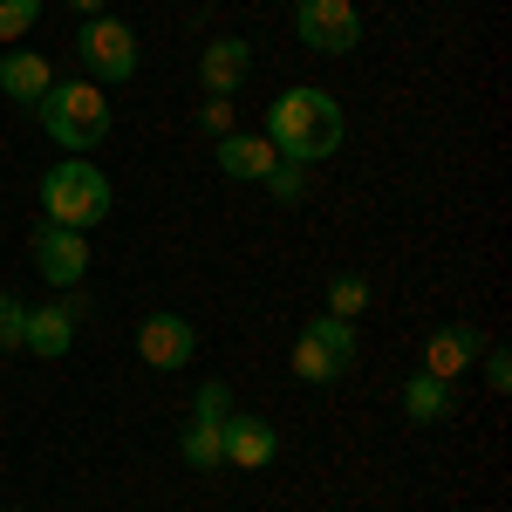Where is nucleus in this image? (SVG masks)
Returning a JSON list of instances; mask_svg holds the SVG:
<instances>
[{
	"label": "nucleus",
	"instance_id": "f257e3e1",
	"mask_svg": "<svg viewBox=\"0 0 512 512\" xmlns=\"http://www.w3.org/2000/svg\"><path fill=\"white\" fill-rule=\"evenodd\" d=\"M260 137L274 144L287 164H321L342 151V137H349V117H342V103L315 89V82H294V89H280L274 103H267V117H260Z\"/></svg>",
	"mask_w": 512,
	"mask_h": 512
},
{
	"label": "nucleus",
	"instance_id": "f03ea898",
	"mask_svg": "<svg viewBox=\"0 0 512 512\" xmlns=\"http://www.w3.org/2000/svg\"><path fill=\"white\" fill-rule=\"evenodd\" d=\"M110 212H117V192H110V178L89 158H62V164L41 171V219H48V226L96 233Z\"/></svg>",
	"mask_w": 512,
	"mask_h": 512
},
{
	"label": "nucleus",
	"instance_id": "7ed1b4c3",
	"mask_svg": "<svg viewBox=\"0 0 512 512\" xmlns=\"http://www.w3.org/2000/svg\"><path fill=\"white\" fill-rule=\"evenodd\" d=\"M35 117H41V130H48L69 158H89V151L110 137V96H103L89 76H82V82H55V89L35 103Z\"/></svg>",
	"mask_w": 512,
	"mask_h": 512
},
{
	"label": "nucleus",
	"instance_id": "20e7f679",
	"mask_svg": "<svg viewBox=\"0 0 512 512\" xmlns=\"http://www.w3.org/2000/svg\"><path fill=\"white\" fill-rule=\"evenodd\" d=\"M349 369H355V321L315 315L301 328V342H294V376L315 383V390H328V383H342Z\"/></svg>",
	"mask_w": 512,
	"mask_h": 512
},
{
	"label": "nucleus",
	"instance_id": "39448f33",
	"mask_svg": "<svg viewBox=\"0 0 512 512\" xmlns=\"http://www.w3.org/2000/svg\"><path fill=\"white\" fill-rule=\"evenodd\" d=\"M76 62L89 69V82H130L137 76V35L123 28L117 14H89L76 28Z\"/></svg>",
	"mask_w": 512,
	"mask_h": 512
},
{
	"label": "nucleus",
	"instance_id": "423d86ee",
	"mask_svg": "<svg viewBox=\"0 0 512 512\" xmlns=\"http://www.w3.org/2000/svg\"><path fill=\"white\" fill-rule=\"evenodd\" d=\"M226 417H233V390H226V383H198L192 424H185V437H178V458H185L192 472H219V465H226V451H219Z\"/></svg>",
	"mask_w": 512,
	"mask_h": 512
},
{
	"label": "nucleus",
	"instance_id": "0eeeda50",
	"mask_svg": "<svg viewBox=\"0 0 512 512\" xmlns=\"http://www.w3.org/2000/svg\"><path fill=\"white\" fill-rule=\"evenodd\" d=\"M294 35L308 41L315 55H349L362 41V14L349 0H294Z\"/></svg>",
	"mask_w": 512,
	"mask_h": 512
},
{
	"label": "nucleus",
	"instance_id": "6e6552de",
	"mask_svg": "<svg viewBox=\"0 0 512 512\" xmlns=\"http://www.w3.org/2000/svg\"><path fill=\"white\" fill-rule=\"evenodd\" d=\"M82 315H89V294L62 287V301H48V308H28V342H21V349H35L41 362H62V355L76 349Z\"/></svg>",
	"mask_w": 512,
	"mask_h": 512
},
{
	"label": "nucleus",
	"instance_id": "1a4fd4ad",
	"mask_svg": "<svg viewBox=\"0 0 512 512\" xmlns=\"http://www.w3.org/2000/svg\"><path fill=\"white\" fill-rule=\"evenodd\" d=\"M137 355H144V369H192L198 328L185 315H144L137 321Z\"/></svg>",
	"mask_w": 512,
	"mask_h": 512
},
{
	"label": "nucleus",
	"instance_id": "9d476101",
	"mask_svg": "<svg viewBox=\"0 0 512 512\" xmlns=\"http://www.w3.org/2000/svg\"><path fill=\"white\" fill-rule=\"evenodd\" d=\"M35 267L48 287H82L89 280V233H69V226H35Z\"/></svg>",
	"mask_w": 512,
	"mask_h": 512
},
{
	"label": "nucleus",
	"instance_id": "9b49d317",
	"mask_svg": "<svg viewBox=\"0 0 512 512\" xmlns=\"http://www.w3.org/2000/svg\"><path fill=\"white\" fill-rule=\"evenodd\" d=\"M219 451H226L233 472H267V465L280 458V431L267 424V417H253V410H233L226 431H219Z\"/></svg>",
	"mask_w": 512,
	"mask_h": 512
},
{
	"label": "nucleus",
	"instance_id": "f8f14e48",
	"mask_svg": "<svg viewBox=\"0 0 512 512\" xmlns=\"http://www.w3.org/2000/svg\"><path fill=\"white\" fill-rule=\"evenodd\" d=\"M246 76H253V41L219 35V41L198 48V89H205V96H239Z\"/></svg>",
	"mask_w": 512,
	"mask_h": 512
},
{
	"label": "nucleus",
	"instance_id": "ddd939ff",
	"mask_svg": "<svg viewBox=\"0 0 512 512\" xmlns=\"http://www.w3.org/2000/svg\"><path fill=\"white\" fill-rule=\"evenodd\" d=\"M48 89H55V62H48L41 48H7V55H0V96H7L14 110H35Z\"/></svg>",
	"mask_w": 512,
	"mask_h": 512
},
{
	"label": "nucleus",
	"instance_id": "4468645a",
	"mask_svg": "<svg viewBox=\"0 0 512 512\" xmlns=\"http://www.w3.org/2000/svg\"><path fill=\"white\" fill-rule=\"evenodd\" d=\"M478 355H485V335H478L472 321H444L431 342H424V376H444V383H458V376L472 369Z\"/></svg>",
	"mask_w": 512,
	"mask_h": 512
},
{
	"label": "nucleus",
	"instance_id": "2eb2a0df",
	"mask_svg": "<svg viewBox=\"0 0 512 512\" xmlns=\"http://www.w3.org/2000/svg\"><path fill=\"white\" fill-rule=\"evenodd\" d=\"M212 158H219V171H226V178H239V185H260V178L280 164V151L260 137V130H233V137H219V144H212Z\"/></svg>",
	"mask_w": 512,
	"mask_h": 512
},
{
	"label": "nucleus",
	"instance_id": "dca6fc26",
	"mask_svg": "<svg viewBox=\"0 0 512 512\" xmlns=\"http://www.w3.org/2000/svg\"><path fill=\"white\" fill-rule=\"evenodd\" d=\"M403 417H410V424H451V417H458V383L417 369V376L403 383Z\"/></svg>",
	"mask_w": 512,
	"mask_h": 512
},
{
	"label": "nucleus",
	"instance_id": "f3484780",
	"mask_svg": "<svg viewBox=\"0 0 512 512\" xmlns=\"http://www.w3.org/2000/svg\"><path fill=\"white\" fill-rule=\"evenodd\" d=\"M369 301H376V287H369L362 274H335L328 280V315L355 321V315H369Z\"/></svg>",
	"mask_w": 512,
	"mask_h": 512
},
{
	"label": "nucleus",
	"instance_id": "a211bd4d",
	"mask_svg": "<svg viewBox=\"0 0 512 512\" xmlns=\"http://www.w3.org/2000/svg\"><path fill=\"white\" fill-rule=\"evenodd\" d=\"M260 185H267V198H274V205H301V198H308V164H287V158H280Z\"/></svg>",
	"mask_w": 512,
	"mask_h": 512
},
{
	"label": "nucleus",
	"instance_id": "6ab92c4d",
	"mask_svg": "<svg viewBox=\"0 0 512 512\" xmlns=\"http://www.w3.org/2000/svg\"><path fill=\"white\" fill-rule=\"evenodd\" d=\"M28 342V301H14L7 287H0V355H14Z\"/></svg>",
	"mask_w": 512,
	"mask_h": 512
},
{
	"label": "nucleus",
	"instance_id": "aec40b11",
	"mask_svg": "<svg viewBox=\"0 0 512 512\" xmlns=\"http://www.w3.org/2000/svg\"><path fill=\"white\" fill-rule=\"evenodd\" d=\"M35 21H41V0H0V41L35 35Z\"/></svg>",
	"mask_w": 512,
	"mask_h": 512
},
{
	"label": "nucleus",
	"instance_id": "412c9836",
	"mask_svg": "<svg viewBox=\"0 0 512 512\" xmlns=\"http://www.w3.org/2000/svg\"><path fill=\"white\" fill-rule=\"evenodd\" d=\"M198 130L219 144V137H233V96H205L198 103Z\"/></svg>",
	"mask_w": 512,
	"mask_h": 512
},
{
	"label": "nucleus",
	"instance_id": "4be33fe9",
	"mask_svg": "<svg viewBox=\"0 0 512 512\" xmlns=\"http://www.w3.org/2000/svg\"><path fill=\"white\" fill-rule=\"evenodd\" d=\"M478 362H485V390H512V355L506 349H492V342H485Z\"/></svg>",
	"mask_w": 512,
	"mask_h": 512
},
{
	"label": "nucleus",
	"instance_id": "5701e85b",
	"mask_svg": "<svg viewBox=\"0 0 512 512\" xmlns=\"http://www.w3.org/2000/svg\"><path fill=\"white\" fill-rule=\"evenodd\" d=\"M69 7H76L82 21H89V14H103V7H110V0H69Z\"/></svg>",
	"mask_w": 512,
	"mask_h": 512
},
{
	"label": "nucleus",
	"instance_id": "b1692460",
	"mask_svg": "<svg viewBox=\"0 0 512 512\" xmlns=\"http://www.w3.org/2000/svg\"><path fill=\"white\" fill-rule=\"evenodd\" d=\"M7 512H21V506H7Z\"/></svg>",
	"mask_w": 512,
	"mask_h": 512
},
{
	"label": "nucleus",
	"instance_id": "393cba45",
	"mask_svg": "<svg viewBox=\"0 0 512 512\" xmlns=\"http://www.w3.org/2000/svg\"><path fill=\"white\" fill-rule=\"evenodd\" d=\"M287 7H294V0H287Z\"/></svg>",
	"mask_w": 512,
	"mask_h": 512
}]
</instances>
